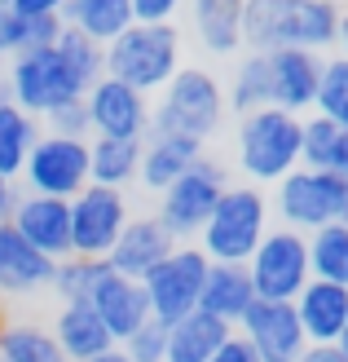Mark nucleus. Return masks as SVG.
<instances>
[{
	"mask_svg": "<svg viewBox=\"0 0 348 362\" xmlns=\"http://www.w3.org/2000/svg\"><path fill=\"white\" fill-rule=\"evenodd\" d=\"M340 5L335 0H243V49L278 53V49H335Z\"/></svg>",
	"mask_w": 348,
	"mask_h": 362,
	"instance_id": "nucleus-1",
	"label": "nucleus"
},
{
	"mask_svg": "<svg viewBox=\"0 0 348 362\" xmlns=\"http://www.w3.org/2000/svg\"><path fill=\"white\" fill-rule=\"evenodd\" d=\"M300 119L304 115L278 111V106L238 115L234 159L243 168L247 186H278L287 173L300 168Z\"/></svg>",
	"mask_w": 348,
	"mask_h": 362,
	"instance_id": "nucleus-2",
	"label": "nucleus"
},
{
	"mask_svg": "<svg viewBox=\"0 0 348 362\" xmlns=\"http://www.w3.org/2000/svg\"><path fill=\"white\" fill-rule=\"evenodd\" d=\"M181 71V31L176 23H133L106 45V76L137 88V93H159Z\"/></svg>",
	"mask_w": 348,
	"mask_h": 362,
	"instance_id": "nucleus-3",
	"label": "nucleus"
},
{
	"mask_svg": "<svg viewBox=\"0 0 348 362\" xmlns=\"http://www.w3.org/2000/svg\"><path fill=\"white\" fill-rule=\"evenodd\" d=\"M269 234V194L260 186H225L216 199L212 216L198 230V247L208 261H229V265H247V257L256 252Z\"/></svg>",
	"mask_w": 348,
	"mask_h": 362,
	"instance_id": "nucleus-4",
	"label": "nucleus"
},
{
	"mask_svg": "<svg viewBox=\"0 0 348 362\" xmlns=\"http://www.w3.org/2000/svg\"><path fill=\"white\" fill-rule=\"evenodd\" d=\"M225 119V88L203 66H181L159 88V102L150 106V129L208 141Z\"/></svg>",
	"mask_w": 348,
	"mask_h": 362,
	"instance_id": "nucleus-5",
	"label": "nucleus"
},
{
	"mask_svg": "<svg viewBox=\"0 0 348 362\" xmlns=\"http://www.w3.org/2000/svg\"><path fill=\"white\" fill-rule=\"evenodd\" d=\"M273 212L287 230L313 234L322 226H348V181L322 168H296L273 186Z\"/></svg>",
	"mask_w": 348,
	"mask_h": 362,
	"instance_id": "nucleus-6",
	"label": "nucleus"
},
{
	"mask_svg": "<svg viewBox=\"0 0 348 362\" xmlns=\"http://www.w3.org/2000/svg\"><path fill=\"white\" fill-rule=\"evenodd\" d=\"M5 88H9V102L18 106V111H27L35 119H44L49 111H58V106L84 98V84L76 80V71L66 66L58 45L13 53Z\"/></svg>",
	"mask_w": 348,
	"mask_h": 362,
	"instance_id": "nucleus-7",
	"label": "nucleus"
},
{
	"mask_svg": "<svg viewBox=\"0 0 348 362\" xmlns=\"http://www.w3.org/2000/svg\"><path fill=\"white\" fill-rule=\"evenodd\" d=\"M208 257L198 243H176L168 257H163L150 274L141 279L145 305H150V318L172 327L186 314L198 310V296H203V279H208Z\"/></svg>",
	"mask_w": 348,
	"mask_h": 362,
	"instance_id": "nucleus-8",
	"label": "nucleus"
},
{
	"mask_svg": "<svg viewBox=\"0 0 348 362\" xmlns=\"http://www.w3.org/2000/svg\"><path fill=\"white\" fill-rule=\"evenodd\" d=\"M225 186H229L225 164H221V159H208V155H203L190 173H181L172 186L159 194V208H155L159 226L168 230L176 243H194Z\"/></svg>",
	"mask_w": 348,
	"mask_h": 362,
	"instance_id": "nucleus-9",
	"label": "nucleus"
},
{
	"mask_svg": "<svg viewBox=\"0 0 348 362\" xmlns=\"http://www.w3.org/2000/svg\"><path fill=\"white\" fill-rule=\"evenodd\" d=\"M247 279L260 300H296L304 283L313 279L308 274V239L300 230L269 226V234L247 257Z\"/></svg>",
	"mask_w": 348,
	"mask_h": 362,
	"instance_id": "nucleus-10",
	"label": "nucleus"
},
{
	"mask_svg": "<svg viewBox=\"0 0 348 362\" xmlns=\"http://www.w3.org/2000/svg\"><path fill=\"white\" fill-rule=\"evenodd\" d=\"M18 181L27 186V194H49V199H66L71 204L88 186V137L40 133Z\"/></svg>",
	"mask_w": 348,
	"mask_h": 362,
	"instance_id": "nucleus-11",
	"label": "nucleus"
},
{
	"mask_svg": "<svg viewBox=\"0 0 348 362\" xmlns=\"http://www.w3.org/2000/svg\"><path fill=\"white\" fill-rule=\"evenodd\" d=\"M71 257H88V261H106L119 239V230L128 226V194L111 186H88L71 199Z\"/></svg>",
	"mask_w": 348,
	"mask_h": 362,
	"instance_id": "nucleus-12",
	"label": "nucleus"
},
{
	"mask_svg": "<svg viewBox=\"0 0 348 362\" xmlns=\"http://www.w3.org/2000/svg\"><path fill=\"white\" fill-rule=\"evenodd\" d=\"M84 115H88V137L141 141L150 133V98L111 76L84 88Z\"/></svg>",
	"mask_w": 348,
	"mask_h": 362,
	"instance_id": "nucleus-13",
	"label": "nucleus"
},
{
	"mask_svg": "<svg viewBox=\"0 0 348 362\" xmlns=\"http://www.w3.org/2000/svg\"><path fill=\"white\" fill-rule=\"evenodd\" d=\"M234 332L247 340V349L260 362H300V354L308 349L291 300H260L256 296Z\"/></svg>",
	"mask_w": 348,
	"mask_h": 362,
	"instance_id": "nucleus-14",
	"label": "nucleus"
},
{
	"mask_svg": "<svg viewBox=\"0 0 348 362\" xmlns=\"http://www.w3.org/2000/svg\"><path fill=\"white\" fill-rule=\"evenodd\" d=\"M265 62H269V106L291 111V115L313 111L318 76H322V53L278 49V53H265Z\"/></svg>",
	"mask_w": 348,
	"mask_h": 362,
	"instance_id": "nucleus-15",
	"label": "nucleus"
},
{
	"mask_svg": "<svg viewBox=\"0 0 348 362\" xmlns=\"http://www.w3.org/2000/svg\"><path fill=\"white\" fill-rule=\"evenodd\" d=\"M9 226L23 234L35 252H44L49 261L71 257V208H66V199L23 194L13 216H9Z\"/></svg>",
	"mask_w": 348,
	"mask_h": 362,
	"instance_id": "nucleus-16",
	"label": "nucleus"
},
{
	"mask_svg": "<svg viewBox=\"0 0 348 362\" xmlns=\"http://www.w3.org/2000/svg\"><path fill=\"white\" fill-rule=\"evenodd\" d=\"M172 247H176V239L159 226V216H128V226L119 230V239L111 247V257H106V265H111L115 274L141 283Z\"/></svg>",
	"mask_w": 348,
	"mask_h": 362,
	"instance_id": "nucleus-17",
	"label": "nucleus"
},
{
	"mask_svg": "<svg viewBox=\"0 0 348 362\" xmlns=\"http://www.w3.org/2000/svg\"><path fill=\"white\" fill-rule=\"evenodd\" d=\"M53 265L58 261H49L44 252H35L9 221H0V296L27 300L35 292H49Z\"/></svg>",
	"mask_w": 348,
	"mask_h": 362,
	"instance_id": "nucleus-18",
	"label": "nucleus"
},
{
	"mask_svg": "<svg viewBox=\"0 0 348 362\" xmlns=\"http://www.w3.org/2000/svg\"><path fill=\"white\" fill-rule=\"evenodd\" d=\"M88 305H93V314L102 318V327L111 332L115 345H124V340L133 336L141 322H150V305H145L141 283L115 274V269H106V274L97 279V287H93V296H88Z\"/></svg>",
	"mask_w": 348,
	"mask_h": 362,
	"instance_id": "nucleus-19",
	"label": "nucleus"
},
{
	"mask_svg": "<svg viewBox=\"0 0 348 362\" xmlns=\"http://www.w3.org/2000/svg\"><path fill=\"white\" fill-rule=\"evenodd\" d=\"M291 310H296L300 332H304L308 345H335L344 322H348V287L308 279L304 292L291 300Z\"/></svg>",
	"mask_w": 348,
	"mask_h": 362,
	"instance_id": "nucleus-20",
	"label": "nucleus"
},
{
	"mask_svg": "<svg viewBox=\"0 0 348 362\" xmlns=\"http://www.w3.org/2000/svg\"><path fill=\"white\" fill-rule=\"evenodd\" d=\"M198 159H203V141L194 137H176V133H145L141 137V168H137V181L145 190L163 194L181 173H190Z\"/></svg>",
	"mask_w": 348,
	"mask_h": 362,
	"instance_id": "nucleus-21",
	"label": "nucleus"
},
{
	"mask_svg": "<svg viewBox=\"0 0 348 362\" xmlns=\"http://www.w3.org/2000/svg\"><path fill=\"white\" fill-rule=\"evenodd\" d=\"M256 287L247 279V265H229V261H212L208 279H203V296H198V310L221 318L225 327H238V318L251 310Z\"/></svg>",
	"mask_w": 348,
	"mask_h": 362,
	"instance_id": "nucleus-22",
	"label": "nucleus"
},
{
	"mask_svg": "<svg viewBox=\"0 0 348 362\" xmlns=\"http://www.w3.org/2000/svg\"><path fill=\"white\" fill-rule=\"evenodd\" d=\"M190 27L212 58H234L243 49V0H186Z\"/></svg>",
	"mask_w": 348,
	"mask_h": 362,
	"instance_id": "nucleus-23",
	"label": "nucleus"
},
{
	"mask_svg": "<svg viewBox=\"0 0 348 362\" xmlns=\"http://www.w3.org/2000/svg\"><path fill=\"white\" fill-rule=\"evenodd\" d=\"M53 340H58V349L66 362H88L106 349H115L111 332L102 327V318L93 314V305H58V318H53Z\"/></svg>",
	"mask_w": 348,
	"mask_h": 362,
	"instance_id": "nucleus-24",
	"label": "nucleus"
},
{
	"mask_svg": "<svg viewBox=\"0 0 348 362\" xmlns=\"http://www.w3.org/2000/svg\"><path fill=\"white\" fill-rule=\"evenodd\" d=\"M229 336H234V327H225L221 318H212L203 310H194L168 327V354H163V362H208Z\"/></svg>",
	"mask_w": 348,
	"mask_h": 362,
	"instance_id": "nucleus-25",
	"label": "nucleus"
},
{
	"mask_svg": "<svg viewBox=\"0 0 348 362\" xmlns=\"http://www.w3.org/2000/svg\"><path fill=\"white\" fill-rule=\"evenodd\" d=\"M62 27H76L93 45H111L119 31L133 27V5L128 0H66L62 5Z\"/></svg>",
	"mask_w": 348,
	"mask_h": 362,
	"instance_id": "nucleus-26",
	"label": "nucleus"
},
{
	"mask_svg": "<svg viewBox=\"0 0 348 362\" xmlns=\"http://www.w3.org/2000/svg\"><path fill=\"white\" fill-rule=\"evenodd\" d=\"M141 168V141H119V137H88V181L93 186L128 190Z\"/></svg>",
	"mask_w": 348,
	"mask_h": 362,
	"instance_id": "nucleus-27",
	"label": "nucleus"
},
{
	"mask_svg": "<svg viewBox=\"0 0 348 362\" xmlns=\"http://www.w3.org/2000/svg\"><path fill=\"white\" fill-rule=\"evenodd\" d=\"M0 362H66L49 327L31 318L0 322Z\"/></svg>",
	"mask_w": 348,
	"mask_h": 362,
	"instance_id": "nucleus-28",
	"label": "nucleus"
},
{
	"mask_svg": "<svg viewBox=\"0 0 348 362\" xmlns=\"http://www.w3.org/2000/svg\"><path fill=\"white\" fill-rule=\"evenodd\" d=\"M35 137H40V119L18 111L13 102L0 106V177H23V164L35 146Z\"/></svg>",
	"mask_w": 348,
	"mask_h": 362,
	"instance_id": "nucleus-29",
	"label": "nucleus"
},
{
	"mask_svg": "<svg viewBox=\"0 0 348 362\" xmlns=\"http://www.w3.org/2000/svg\"><path fill=\"white\" fill-rule=\"evenodd\" d=\"M260 106H269V62H265V53H243L225 88V111L251 115Z\"/></svg>",
	"mask_w": 348,
	"mask_h": 362,
	"instance_id": "nucleus-30",
	"label": "nucleus"
},
{
	"mask_svg": "<svg viewBox=\"0 0 348 362\" xmlns=\"http://www.w3.org/2000/svg\"><path fill=\"white\" fill-rule=\"evenodd\" d=\"M308 239V274L348 287V226H322Z\"/></svg>",
	"mask_w": 348,
	"mask_h": 362,
	"instance_id": "nucleus-31",
	"label": "nucleus"
},
{
	"mask_svg": "<svg viewBox=\"0 0 348 362\" xmlns=\"http://www.w3.org/2000/svg\"><path fill=\"white\" fill-rule=\"evenodd\" d=\"M106 261H88V257H62L53 265V279H49V292L58 296V305H84L93 296L97 279L106 274Z\"/></svg>",
	"mask_w": 348,
	"mask_h": 362,
	"instance_id": "nucleus-32",
	"label": "nucleus"
},
{
	"mask_svg": "<svg viewBox=\"0 0 348 362\" xmlns=\"http://www.w3.org/2000/svg\"><path fill=\"white\" fill-rule=\"evenodd\" d=\"M313 115L331 119L335 129H344V133H348V58H340V53L322 58V76H318Z\"/></svg>",
	"mask_w": 348,
	"mask_h": 362,
	"instance_id": "nucleus-33",
	"label": "nucleus"
},
{
	"mask_svg": "<svg viewBox=\"0 0 348 362\" xmlns=\"http://www.w3.org/2000/svg\"><path fill=\"white\" fill-rule=\"evenodd\" d=\"M53 45H58V53L66 58V66L76 71V80H80L84 88H88V84H97V80L106 76V49L93 45L88 35H80L76 27H62V35H58Z\"/></svg>",
	"mask_w": 348,
	"mask_h": 362,
	"instance_id": "nucleus-34",
	"label": "nucleus"
},
{
	"mask_svg": "<svg viewBox=\"0 0 348 362\" xmlns=\"http://www.w3.org/2000/svg\"><path fill=\"white\" fill-rule=\"evenodd\" d=\"M119 349L128 354V362H163V354H168V327L150 318V322H141Z\"/></svg>",
	"mask_w": 348,
	"mask_h": 362,
	"instance_id": "nucleus-35",
	"label": "nucleus"
},
{
	"mask_svg": "<svg viewBox=\"0 0 348 362\" xmlns=\"http://www.w3.org/2000/svg\"><path fill=\"white\" fill-rule=\"evenodd\" d=\"M44 133H58V137H88V115H84V98L80 102H66L58 111L44 115Z\"/></svg>",
	"mask_w": 348,
	"mask_h": 362,
	"instance_id": "nucleus-36",
	"label": "nucleus"
},
{
	"mask_svg": "<svg viewBox=\"0 0 348 362\" xmlns=\"http://www.w3.org/2000/svg\"><path fill=\"white\" fill-rule=\"evenodd\" d=\"M27 45V18L23 13H13L9 5H0V53H23Z\"/></svg>",
	"mask_w": 348,
	"mask_h": 362,
	"instance_id": "nucleus-37",
	"label": "nucleus"
},
{
	"mask_svg": "<svg viewBox=\"0 0 348 362\" xmlns=\"http://www.w3.org/2000/svg\"><path fill=\"white\" fill-rule=\"evenodd\" d=\"M133 5V23H176L186 0H128Z\"/></svg>",
	"mask_w": 348,
	"mask_h": 362,
	"instance_id": "nucleus-38",
	"label": "nucleus"
},
{
	"mask_svg": "<svg viewBox=\"0 0 348 362\" xmlns=\"http://www.w3.org/2000/svg\"><path fill=\"white\" fill-rule=\"evenodd\" d=\"M62 35V18H27V45L23 49H49Z\"/></svg>",
	"mask_w": 348,
	"mask_h": 362,
	"instance_id": "nucleus-39",
	"label": "nucleus"
},
{
	"mask_svg": "<svg viewBox=\"0 0 348 362\" xmlns=\"http://www.w3.org/2000/svg\"><path fill=\"white\" fill-rule=\"evenodd\" d=\"M62 5L66 0H9V9L23 18H53V13L62 18Z\"/></svg>",
	"mask_w": 348,
	"mask_h": 362,
	"instance_id": "nucleus-40",
	"label": "nucleus"
},
{
	"mask_svg": "<svg viewBox=\"0 0 348 362\" xmlns=\"http://www.w3.org/2000/svg\"><path fill=\"white\" fill-rule=\"evenodd\" d=\"M208 362H260V358H256V354L247 349V340L234 332V336H229V340H225V345L216 349V354H212Z\"/></svg>",
	"mask_w": 348,
	"mask_h": 362,
	"instance_id": "nucleus-41",
	"label": "nucleus"
},
{
	"mask_svg": "<svg viewBox=\"0 0 348 362\" xmlns=\"http://www.w3.org/2000/svg\"><path fill=\"white\" fill-rule=\"evenodd\" d=\"M322 173H335V177H344V181H348V133H344V129L335 133L331 155H326V168H322Z\"/></svg>",
	"mask_w": 348,
	"mask_h": 362,
	"instance_id": "nucleus-42",
	"label": "nucleus"
},
{
	"mask_svg": "<svg viewBox=\"0 0 348 362\" xmlns=\"http://www.w3.org/2000/svg\"><path fill=\"white\" fill-rule=\"evenodd\" d=\"M18 199H23V190H18V181H13V177H0V221H9V216H13Z\"/></svg>",
	"mask_w": 348,
	"mask_h": 362,
	"instance_id": "nucleus-43",
	"label": "nucleus"
},
{
	"mask_svg": "<svg viewBox=\"0 0 348 362\" xmlns=\"http://www.w3.org/2000/svg\"><path fill=\"white\" fill-rule=\"evenodd\" d=\"M300 362H348V358L340 354V345H308L300 354Z\"/></svg>",
	"mask_w": 348,
	"mask_h": 362,
	"instance_id": "nucleus-44",
	"label": "nucleus"
},
{
	"mask_svg": "<svg viewBox=\"0 0 348 362\" xmlns=\"http://www.w3.org/2000/svg\"><path fill=\"white\" fill-rule=\"evenodd\" d=\"M335 49H340V58H348V9H340V27H335Z\"/></svg>",
	"mask_w": 348,
	"mask_h": 362,
	"instance_id": "nucleus-45",
	"label": "nucleus"
},
{
	"mask_svg": "<svg viewBox=\"0 0 348 362\" xmlns=\"http://www.w3.org/2000/svg\"><path fill=\"white\" fill-rule=\"evenodd\" d=\"M88 362H128V354L115 345V349H106V354H97V358H88Z\"/></svg>",
	"mask_w": 348,
	"mask_h": 362,
	"instance_id": "nucleus-46",
	"label": "nucleus"
},
{
	"mask_svg": "<svg viewBox=\"0 0 348 362\" xmlns=\"http://www.w3.org/2000/svg\"><path fill=\"white\" fill-rule=\"evenodd\" d=\"M335 345H340V354L348 358V322H344V332H340V340H335Z\"/></svg>",
	"mask_w": 348,
	"mask_h": 362,
	"instance_id": "nucleus-47",
	"label": "nucleus"
},
{
	"mask_svg": "<svg viewBox=\"0 0 348 362\" xmlns=\"http://www.w3.org/2000/svg\"><path fill=\"white\" fill-rule=\"evenodd\" d=\"M9 102V88H5V80H0V106H5Z\"/></svg>",
	"mask_w": 348,
	"mask_h": 362,
	"instance_id": "nucleus-48",
	"label": "nucleus"
},
{
	"mask_svg": "<svg viewBox=\"0 0 348 362\" xmlns=\"http://www.w3.org/2000/svg\"><path fill=\"white\" fill-rule=\"evenodd\" d=\"M0 5H9V0H0Z\"/></svg>",
	"mask_w": 348,
	"mask_h": 362,
	"instance_id": "nucleus-49",
	"label": "nucleus"
}]
</instances>
